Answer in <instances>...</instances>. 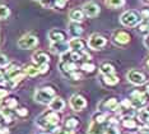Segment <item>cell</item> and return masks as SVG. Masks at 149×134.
<instances>
[{
  "label": "cell",
  "mask_w": 149,
  "mask_h": 134,
  "mask_svg": "<svg viewBox=\"0 0 149 134\" xmlns=\"http://www.w3.org/2000/svg\"><path fill=\"white\" fill-rule=\"evenodd\" d=\"M37 125L42 130H49V129H55L60 123V114L54 110H46L41 115L37 118Z\"/></svg>",
  "instance_id": "obj_1"
},
{
  "label": "cell",
  "mask_w": 149,
  "mask_h": 134,
  "mask_svg": "<svg viewBox=\"0 0 149 134\" xmlns=\"http://www.w3.org/2000/svg\"><path fill=\"white\" fill-rule=\"evenodd\" d=\"M55 97H56V93L52 87L38 88L35 92V100L38 104H42V105H50Z\"/></svg>",
  "instance_id": "obj_2"
},
{
  "label": "cell",
  "mask_w": 149,
  "mask_h": 134,
  "mask_svg": "<svg viewBox=\"0 0 149 134\" xmlns=\"http://www.w3.org/2000/svg\"><path fill=\"white\" fill-rule=\"evenodd\" d=\"M33 63L40 68V74H45L50 67V58L45 51H36L32 56Z\"/></svg>",
  "instance_id": "obj_3"
},
{
  "label": "cell",
  "mask_w": 149,
  "mask_h": 134,
  "mask_svg": "<svg viewBox=\"0 0 149 134\" xmlns=\"http://www.w3.org/2000/svg\"><path fill=\"white\" fill-rule=\"evenodd\" d=\"M120 22L126 27H135V26H139V23L141 22V17L135 10H127L124 14H121Z\"/></svg>",
  "instance_id": "obj_4"
},
{
  "label": "cell",
  "mask_w": 149,
  "mask_h": 134,
  "mask_svg": "<svg viewBox=\"0 0 149 134\" xmlns=\"http://www.w3.org/2000/svg\"><path fill=\"white\" fill-rule=\"evenodd\" d=\"M130 102L133 105L134 109H140L145 106V104L148 102V97L145 92L141 91H134L130 93Z\"/></svg>",
  "instance_id": "obj_5"
},
{
  "label": "cell",
  "mask_w": 149,
  "mask_h": 134,
  "mask_svg": "<svg viewBox=\"0 0 149 134\" xmlns=\"http://www.w3.org/2000/svg\"><path fill=\"white\" fill-rule=\"evenodd\" d=\"M106 43H107V40L102 35H100V33H94L88 40V45L93 50H101L102 47L106 46Z\"/></svg>",
  "instance_id": "obj_6"
},
{
  "label": "cell",
  "mask_w": 149,
  "mask_h": 134,
  "mask_svg": "<svg viewBox=\"0 0 149 134\" xmlns=\"http://www.w3.org/2000/svg\"><path fill=\"white\" fill-rule=\"evenodd\" d=\"M86 106H87V101L82 95L74 93L72 97H70V107H72L74 111H82V110L86 109Z\"/></svg>",
  "instance_id": "obj_7"
},
{
  "label": "cell",
  "mask_w": 149,
  "mask_h": 134,
  "mask_svg": "<svg viewBox=\"0 0 149 134\" xmlns=\"http://www.w3.org/2000/svg\"><path fill=\"white\" fill-rule=\"evenodd\" d=\"M37 42H38V40H37L36 36L26 35L18 41V46L23 50H28V49H33V47L37 45Z\"/></svg>",
  "instance_id": "obj_8"
},
{
  "label": "cell",
  "mask_w": 149,
  "mask_h": 134,
  "mask_svg": "<svg viewBox=\"0 0 149 134\" xmlns=\"http://www.w3.org/2000/svg\"><path fill=\"white\" fill-rule=\"evenodd\" d=\"M127 79H129V82H131V83L135 86H141L147 82V77H145L141 72L130 70L127 73Z\"/></svg>",
  "instance_id": "obj_9"
},
{
  "label": "cell",
  "mask_w": 149,
  "mask_h": 134,
  "mask_svg": "<svg viewBox=\"0 0 149 134\" xmlns=\"http://www.w3.org/2000/svg\"><path fill=\"white\" fill-rule=\"evenodd\" d=\"M118 101L116 97H110L106 98L104 101H102L100 104V111H103V110H108V111H115L118 107Z\"/></svg>",
  "instance_id": "obj_10"
},
{
  "label": "cell",
  "mask_w": 149,
  "mask_h": 134,
  "mask_svg": "<svg viewBox=\"0 0 149 134\" xmlns=\"http://www.w3.org/2000/svg\"><path fill=\"white\" fill-rule=\"evenodd\" d=\"M83 13H84V15L89 17V18H93V17H96L98 13H100V6L93 1L86 3V4L83 5Z\"/></svg>",
  "instance_id": "obj_11"
},
{
  "label": "cell",
  "mask_w": 149,
  "mask_h": 134,
  "mask_svg": "<svg viewBox=\"0 0 149 134\" xmlns=\"http://www.w3.org/2000/svg\"><path fill=\"white\" fill-rule=\"evenodd\" d=\"M113 42L117 45H126L130 42V35L125 31H116L113 33Z\"/></svg>",
  "instance_id": "obj_12"
},
{
  "label": "cell",
  "mask_w": 149,
  "mask_h": 134,
  "mask_svg": "<svg viewBox=\"0 0 149 134\" xmlns=\"http://www.w3.org/2000/svg\"><path fill=\"white\" fill-rule=\"evenodd\" d=\"M49 37H50V41H51V42H63V41H65L66 35L64 31L54 28V29L50 31Z\"/></svg>",
  "instance_id": "obj_13"
},
{
  "label": "cell",
  "mask_w": 149,
  "mask_h": 134,
  "mask_svg": "<svg viewBox=\"0 0 149 134\" xmlns=\"http://www.w3.org/2000/svg\"><path fill=\"white\" fill-rule=\"evenodd\" d=\"M107 125L106 124H101V123L92 121V124L88 128V134H104Z\"/></svg>",
  "instance_id": "obj_14"
},
{
  "label": "cell",
  "mask_w": 149,
  "mask_h": 134,
  "mask_svg": "<svg viewBox=\"0 0 149 134\" xmlns=\"http://www.w3.org/2000/svg\"><path fill=\"white\" fill-rule=\"evenodd\" d=\"M68 49H69V43H66L65 41H63V42H51V50L55 54L64 55L65 53H68Z\"/></svg>",
  "instance_id": "obj_15"
},
{
  "label": "cell",
  "mask_w": 149,
  "mask_h": 134,
  "mask_svg": "<svg viewBox=\"0 0 149 134\" xmlns=\"http://www.w3.org/2000/svg\"><path fill=\"white\" fill-rule=\"evenodd\" d=\"M22 73L28 77H36L37 74H40V68L36 64H27L23 67Z\"/></svg>",
  "instance_id": "obj_16"
},
{
  "label": "cell",
  "mask_w": 149,
  "mask_h": 134,
  "mask_svg": "<svg viewBox=\"0 0 149 134\" xmlns=\"http://www.w3.org/2000/svg\"><path fill=\"white\" fill-rule=\"evenodd\" d=\"M50 109L56 112L63 111V110L65 109V101H64L61 97H55L51 101V104H50Z\"/></svg>",
  "instance_id": "obj_17"
},
{
  "label": "cell",
  "mask_w": 149,
  "mask_h": 134,
  "mask_svg": "<svg viewBox=\"0 0 149 134\" xmlns=\"http://www.w3.org/2000/svg\"><path fill=\"white\" fill-rule=\"evenodd\" d=\"M69 32H70V35H72L74 39H78L79 36H82L83 27L80 26L79 23L73 22V23H70V25H69Z\"/></svg>",
  "instance_id": "obj_18"
},
{
  "label": "cell",
  "mask_w": 149,
  "mask_h": 134,
  "mask_svg": "<svg viewBox=\"0 0 149 134\" xmlns=\"http://www.w3.org/2000/svg\"><path fill=\"white\" fill-rule=\"evenodd\" d=\"M69 47L72 51H84V41L80 39H73L69 42Z\"/></svg>",
  "instance_id": "obj_19"
},
{
  "label": "cell",
  "mask_w": 149,
  "mask_h": 134,
  "mask_svg": "<svg viewBox=\"0 0 149 134\" xmlns=\"http://www.w3.org/2000/svg\"><path fill=\"white\" fill-rule=\"evenodd\" d=\"M69 17L73 22L79 23L84 19V13H83V10H80V9H73L72 12L69 13Z\"/></svg>",
  "instance_id": "obj_20"
},
{
  "label": "cell",
  "mask_w": 149,
  "mask_h": 134,
  "mask_svg": "<svg viewBox=\"0 0 149 134\" xmlns=\"http://www.w3.org/2000/svg\"><path fill=\"white\" fill-rule=\"evenodd\" d=\"M17 106H18V102H17V98H14V97H8L1 101V107H4V109L13 110V109H15Z\"/></svg>",
  "instance_id": "obj_21"
},
{
  "label": "cell",
  "mask_w": 149,
  "mask_h": 134,
  "mask_svg": "<svg viewBox=\"0 0 149 134\" xmlns=\"http://www.w3.org/2000/svg\"><path fill=\"white\" fill-rule=\"evenodd\" d=\"M100 72L102 75H111V74H115V67L110 63H104L101 65L100 68Z\"/></svg>",
  "instance_id": "obj_22"
},
{
  "label": "cell",
  "mask_w": 149,
  "mask_h": 134,
  "mask_svg": "<svg viewBox=\"0 0 149 134\" xmlns=\"http://www.w3.org/2000/svg\"><path fill=\"white\" fill-rule=\"evenodd\" d=\"M93 121L101 123V124H106V123L108 121V115L106 114V112H103V111H98L93 116Z\"/></svg>",
  "instance_id": "obj_23"
},
{
  "label": "cell",
  "mask_w": 149,
  "mask_h": 134,
  "mask_svg": "<svg viewBox=\"0 0 149 134\" xmlns=\"http://www.w3.org/2000/svg\"><path fill=\"white\" fill-rule=\"evenodd\" d=\"M78 125H79V120H78L77 118H74V116H70V118H68L65 120V128L66 129L74 130Z\"/></svg>",
  "instance_id": "obj_24"
},
{
  "label": "cell",
  "mask_w": 149,
  "mask_h": 134,
  "mask_svg": "<svg viewBox=\"0 0 149 134\" xmlns=\"http://www.w3.org/2000/svg\"><path fill=\"white\" fill-rule=\"evenodd\" d=\"M103 82H104V84H107V86H115V84H117L118 83V77L116 74H111V75H103Z\"/></svg>",
  "instance_id": "obj_25"
},
{
  "label": "cell",
  "mask_w": 149,
  "mask_h": 134,
  "mask_svg": "<svg viewBox=\"0 0 149 134\" xmlns=\"http://www.w3.org/2000/svg\"><path fill=\"white\" fill-rule=\"evenodd\" d=\"M138 120L140 123H143V124H148L149 123V110H140V111L138 112Z\"/></svg>",
  "instance_id": "obj_26"
},
{
  "label": "cell",
  "mask_w": 149,
  "mask_h": 134,
  "mask_svg": "<svg viewBox=\"0 0 149 134\" xmlns=\"http://www.w3.org/2000/svg\"><path fill=\"white\" fill-rule=\"evenodd\" d=\"M123 126L126 129H135L138 128V123L133 118H125L123 119Z\"/></svg>",
  "instance_id": "obj_27"
},
{
  "label": "cell",
  "mask_w": 149,
  "mask_h": 134,
  "mask_svg": "<svg viewBox=\"0 0 149 134\" xmlns=\"http://www.w3.org/2000/svg\"><path fill=\"white\" fill-rule=\"evenodd\" d=\"M94 69H96V67L91 61H86V63L80 64V70L86 72V73H92V72H94Z\"/></svg>",
  "instance_id": "obj_28"
},
{
  "label": "cell",
  "mask_w": 149,
  "mask_h": 134,
  "mask_svg": "<svg viewBox=\"0 0 149 134\" xmlns=\"http://www.w3.org/2000/svg\"><path fill=\"white\" fill-rule=\"evenodd\" d=\"M125 4V0H106V5L110 8H120Z\"/></svg>",
  "instance_id": "obj_29"
},
{
  "label": "cell",
  "mask_w": 149,
  "mask_h": 134,
  "mask_svg": "<svg viewBox=\"0 0 149 134\" xmlns=\"http://www.w3.org/2000/svg\"><path fill=\"white\" fill-rule=\"evenodd\" d=\"M10 15V9L8 8L6 5L0 4V19H5Z\"/></svg>",
  "instance_id": "obj_30"
},
{
  "label": "cell",
  "mask_w": 149,
  "mask_h": 134,
  "mask_svg": "<svg viewBox=\"0 0 149 134\" xmlns=\"http://www.w3.org/2000/svg\"><path fill=\"white\" fill-rule=\"evenodd\" d=\"M104 134H120V130L115 124H110L107 125L106 130H104Z\"/></svg>",
  "instance_id": "obj_31"
},
{
  "label": "cell",
  "mask_w": 149,
  "mask_h": 134,
  "mask_svg": "<svg viewBox=\"0 0 149 134\" xmlns=\"http://www.w3.org/2000/svg\"><path fill=\"white\" fill-rule=\"evenodd\" d=\"M138 31H139V32H141V33L149 32V19H147V20H145V22H143V23H139Z\"/></svg>",
  "instance_id": "obj_32"
},
{
  "label": "cell",
  "mask_w": 149,
  "mask_h": 134,
  "mask_svg": "<svg viewBox=\"0 0 149 134\" xmlns=\"http://www.w3.org/2000/svg\"><path fill=\"white\" fill-rule=\"evenodd\" d=\"M9 64H10V63H9L8 56H6L5 54L0 53V68H5V67H8Z\"/></svg>",
  "instance_id": "obj_33"
},
{
  "label": "cell",
  "mask_w": 149,
  "mask_h": 134,
  "mask_svg": "<svg viewBox=\"0 0 149 134\" xmlns=\"http://www.w3.org/2000/svg\"><path fill=\"white\" fill-rule=\"evenodd\" d=\"M41 5L43 8H54L56 6V0H41Z\"/></svg>",
  "instance_id": "obj_34"
},
{
  "label": "cell",
  "mask_w": 149,
  "mask_h": 134,
  "mask_svg": "<svg viewBox=\"0 0 149 134\" xmlns=\"http://www.w3.org/2000/svg\"><path fill=\"white\" fill-rule=\"evenodd\" d=\"M15 114L18 116H21V118H26L27 115H28V110H27L26 107H18L15 111Z\"/></svg>",
  "instance_id": "obj_35"
},
{
  "label": "cell",
  "mask_w": 149,
  "mask_h": 134,
  "mask_svg": "<svg viewBox=\"0 0 149 134\" xmlns=\"http://www.w3.org/2000/svg\"><path fill=\"white\" fill-rule=\"evenodd\" d=\"M8 95H9L8 89H5V88L0 87V101H3V100H4V98L8 97Z\"/></svg>",
  "instance_id": "obj_36"
},
{
  "label": "cell",
  "mask_w": 149,
  "mask_h": 134,
  "mask_svg": "<svg viewBox=\"0 0 149 134\" xmlns=\"http://www.w3.org/2000/svg\"><path fill=\"white\" fill-rule=\"evenodd\" d=\"M68 1H69V0H56V6L60 9H63L64 6L68 4Z\"/></svg>",
  "instance_id": "obj_37"
},
{
  "label": "cell",
  "mask_w": 149,
  "mask_h": 134,
  "mask_svg": "<svg viewBox=\"0 0 149 134\" xmlns=\"http://www.w3.org/2000/svg\"><path fill=\"white\" fill-rule=\"evenodd\" d=\"M56 134H77L74 130H70V129H65V130H57Z\"/></svg>",
  "instance_id": "obj_38"
},
{
  "label": "cell",
  "mask_w": 149,
  "mask_h": 134,
  "mask_svg": "<svg viewBox=\"0 0 149 134\" xmlns=\"http://www.w3.org/2000/svg\"><path fill=\"white\" fill-rule=\"evenodd\" d=\"M144 46L147 47V49H149V35H147L144 39Z\"/></svg>",
  "instance_id": "obj_39"
},
{
  "label": "cell",
  "mask_w": 149,
  "mask_h": 134,
  "mask_svg": "<svg viewBox=\"0 0 149 134\" xmlns=\"http://www.w3.org/2000/svg\"><path fill=\"white\" fill-rule=\"evenodd\" d=\"M4 81H5V73H3L0 70V83H4Z\"/></svg>",
  "instance_id": "obj_40"
},
{
  "label": "cell",
  "mask_w": 149,
  "mask_h": 134,
  "mask_svg": "<svg viewBox=\"0 0 149 134\" xmlns=\"http://www.w3.org/2000/svg\"><path fill=\"white\" fill-rule=\"evenodd\" d=\"M141 15H143V18H149V10H143L141 12Z\"/></svg>",
  "instance_id": "obj_41"
},
{
  "label": "cell",
  "mask_w": 149,
  "mask_h": 134,
  "mask_svg": "<svg viewBox=\"0 0 149 134\" xmlns=\"http://www.w3.org/2000/svg\"><path fill=\"white\" fill-rule=\"evenodd\" d=\"M0 134H9V130L6 128H0Z\"/></svg>",
  "instance_id": "obj_42"
},
{
  "label": "cell",
  "mask_w": 149,
  "mask_h": 134,
  "mask_svg": "<svg viewBox=\"0 0 149 134\" xmlns=\"http://www.w3.org/2000/svg\"><path fill=\"white\" fill-rule=\"evenodd\" d=\"M40 134H50V133H47V132H41Z\"/></svg>",
  "instance_id": "obj_43"
},
{
  "label": "cell",
  "mask_w": 149,
  "mask_h": 134,
  "mask_svg": "<svg viewBox=\"0 0 149 134\" xmlns=\"http://www.w3.org/2000/svg\"><path fill=\"white\" fill-rule=\"evenodd\" d=\"M147 92H148V93H149V84L147 86Z\"/></svg>",
  "instance_id": "obj_44"
},
{
  "label": "cell",
  "mask_w": 149,
  "mask_h": 134,
  "mask_svg": "<svg viewBox=\"0 0 149 134\" xmlns=\"http://www.w3.org/2000/svg\"><path fill=\"white\" fill-rule=\"evenodd\" d=\"M147 67H148V68H149V59H148V60H147Z\"/></svg>",
  "instance_id": "obj_45"
},
{
  "label": "cell",
  "mask_w": 149,
  "mask_h": 134,
  "mask_svg": "<svg viewBox=\"0 0 149 134\" xmlns=\"http://www.w3.org/2000/svg\"><path fill=\"white\" fill-rule=\"evenodd\" d=\"M40 1H41V0H40Z\"/></svg>",
  "instance_id": "obj_46"
},
{
  "label": "cell",
  "mask_w": 149,
  "mask_h": 134,
  "mask_svg": "<svg viewBox=\"0 0 149 134\" xmlns=\"http://www.w3.org/2000/svg\"><path fill=\"white\" fill-rule=\"evenodd\" d=\"M148 1H149V0H148Z\"/></svg>",
  "instance_id": "obj_47"
}]
</instances>
